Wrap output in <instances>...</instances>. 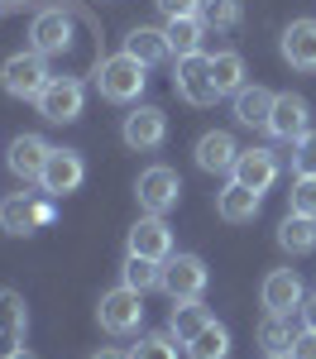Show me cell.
Returning <instances> with one entry per match:
<instances>
[{"label": "cell", "mask_w": 316, "mask_h": 359, "mask_svg": "<svg viewBox=\"0 0 316 359\" xmlns=\"http://www.w3.org/2000/svg\"><path fill=\"white\" fill-rule=\"evenodd\" d=\"M230 177L235 182H245V187H254L259 196L273 187V177H278V158L268 154V149H240V158L230 168Z\"/></svg>", "instance_id": "13"}, {"label": "cell", "mask_w": 316, "mask_h": 359, "mask_svg": "<svg viewBox=\"0 0 316 359\" xmlns=\"http://www.w3.org/2000/svg\"><path fill=\"white\" fill-rule=\"evenodd\" d=\"M168 53L177 57H192L201 53V34H206V25H201V15H182V20H168Z\"/></svg>", "instance_id": "24"}, {"label": "cell", "mask_w": 316, "mask_h": 359, "mask_svg": "<svg viewBox=\"0 0 316 359\" xmlns=\"http://www.w3.org/2000/svg\"><path fill=\"white\" fill-rule=\"evenodd\" d=\"M292 340H297V331L287 326V316H263L259 321V345H263V355H287L292 350Z\"/></svg>", "instance_id": "28"}, {"label": "cell", "mask_w": 316, "mask_h": 359, "mask_svg": "<svg viewBox=\"0 0 316 359\" xmlns=\"http://www.w3.org/2000/svg\"><path fill=\"white\" fill-rule=\"evenodd\" d=\"M125 53L135 57V62H144V67H153V62H163L168 57V34L163 29H130V39H125Z\"/></svg>", "instance_id": "23"}, {"label": "cell", "mask_w": 316, "mask_h": 359, "mask_svg": "<svg viewBox=\"0 0 316 359\" xmlns=\"http://www.w3.org/2000/svg\"><path fill=\"white\" fill-rule=\"evenodd\" d=\"M163 292L172 302H192L206 292V264L197 254H168L163 259Z\"/></svg>", "instance_id": "6"}, {"label": "cell", "mask_w": 316, "mask_h": 359, "mask_svg": "<svg viewBox=\"0 0 316 359\" xmlns=\"http://www.w3.org/2000/svg\"><path fill=\"white\" fill-rule=\"evenodd\" d=\"M130 359H177V350H172L168 335H149V340H139L130 350Z\"/></svg>", "instance_id": "33"}, {"label": "cell", "mask_w": 316, "mask_h": 359, "mask_svg": "<svg viewBox=\"0 0 316 359\" xmlns=\"http://www.w3.org/2000/svg\"><path fill=\"white\" fill-rule=\"evenodd\" d=\"M287 201H292V216H312L316 221V177H297Z\"/></svg>", "instance_id": "31"}, {"label": "cell", "mask_w": 316, "mask_h": 359, "mask_svg": "<svg viewBox=\"0 0 316 359\" xmlns=\"http://www.w3.org/2000/svg\"><path fill=\"white\" fill-rule=\"evenodd\" d=\"M302 326H307V331H316V297H307V302H302Z\"/></svg>", "instance_id": "36"}, {"label": "cell", "mask_w": 316, "mask_h": 359, "mask_svg": "<svg viewBox=\"0 0 316 359\" xmlns=\"http://www.w3.org/2000/svg\"><path fill=\"white\" fill-rule=\"evenodd\" d=\"M268 359H287V355H268Z\"/></svg>", "instance_id": "40"}, {"label": "cell", "mask_w": 316, "mask_h": 359, "mask_svg": "<svg viewBox=\"0 0 316 359\" xmlns=\"http://www.w3.org/2000/svg\"><path fill=\"white\" fill-rule=\"evenodd\" d=\"M125 287H135V292H153V287H163V264L158 259H144V254H125Z\"/></svg>", "instance_id": "25"}, {"label": "cell", "mask_w": 316, "mask_h": 359, "mask_svg": "<svg viewBox=\"0 0 316 359\" xmlns=\"http://www.w3.org/2000/svg\"><path fill=\"white\" fill-rule=\"evenodd\" d=\"M39 115L53 120V125H72L82 115V82L77 77H53L39 91Z\"/></svg>", "instance_id": "8"}, {"label": "cell", "mask_w": 316, "mask_h": 359, "mask_svg": "<svg viewBox=\"0 0 316 359\" xmlns=\"http://www.w3.org/2000/svg\"><path fill=\"white\" fill-rule=\"evenodd\" d=\"M307 101L302 96H292V91H283V96H273V115H268V135L273 139H287V144H297V139L307 135Z\"/></svg>", "instance_id": "12"}, {"label": "cell", "mask_w": 316, "mask_h": 359, "mask_svg": "<svg viewBox=\"0 0 316 359\" xmlns=\"http://www.w3.org/2000/svg\"><path fill=\"white\" fill-rule=\"evenodd\" d=\"M216 211H221V221L230 225H245L259 216V192L254 187H245V182H230L226 192L216 196Z\"/></svg>", "instance_id": "21"}, {"label": "cell", "mask_w": 316, "mask_h": 359, "mask_svg": "<svg viewBox=\"0 0 316 359\" xmlns=\"http://www.w3.org/2000/svg\"><path fill=\"white\" fill-rule=\"evenodd\" d=\"M211 82L221 96H235L240 86H245V57L240 53H216L211 57Z\"/></svg>", "instance_id": "27"}, {"label": "cell", "mask_w": 316, "mask_h": 359, "mask_svg": "<svg viewBox=\"0 0 316 359\" xmlns=\"http://www.w3.org/2000/svg\"><path fill=\"white\" fill-rule=\"evenodd\" d=\"M0 225H5V235H34L39 225H53V201L29 196V192L5 196L0 201Z\"/></svg>", "instance_id": "5"}, {"label": "cell", "mask_w": 316, "mask_h": 359, "mask_svg": "<svg viewBox=\"0 0 316 359\" xmlns=\"http://www.w3.org/2000/svg\"><path fill=\"white\" fill-rule=\"evenodd\" d=\"M0 5H5V0H0Z\"/></svg>", "instance_id": "41"}, {"label": "cell", "mask_w": 316, "mask_h": 359, "mask_svg": "<svg viewBox=\"0 0 316 359\" xmlns=\"http://www.w3.org/2000/svg\"><path fill=\"white\" fill-rule=\"evenodd\" d=\"M172 91L182 96V101H192V106H211L221 91H216V82H211V57H177V72H172Z\"/></svg>", "instance_id": "7"}, {"label": "cell", "mask_w": 316, "mask_h": 359, "mask_svg": "<svg viewBox=\"0 0 316 359\" xmlns=\"http://www.w3.org/2000/svg\"><path fill=\"white\" fill-rule=\"evenodd\" d=\"M96 321H101L111 335L139 331V321H144V292H135V287H111V292L101 297V306H96Z\"/></svg>", "instance_id": "4"}, {"label": "cell", "mask_w": 316, "mask_h": 359, "mask_svg": "<svg viewBox=\"0 0 316 359\" xmlns=\"http://www.w3.org/2000/svg\"><path fill=\"white\" fill-rule=\"evenodd\" d=\"M240 158V149H235V139L226 130H211V135L197 139V168L201 172H230Z\"/></svg>", "instance_id": "19"}, {"label": "cell", "mask_w": 316, "mask_h": 359, "mask_svg": "<svg viewBox=\"0 0 316 359\" xmlns=\"http://www.w3.org/2000/svg\"><path fill=\"white\" fill-rule=\"evenodd\" d=\"M91 359H130L125 350H101V355H91Z\"/></svg>", "instance_id": "37"}, {"label": "cell", "mask_w": 316, "mask_h": 359, "mask_svg": "<svg viewBox=\"0 0 316 359\" xmlns=\"http://www.w3.org/2000/svg\"><path fill=\"white\" fill-rule=\"evenodd\" d=\"M206 326H211V311L201 306V297H192V302H172L168 335L177 340V345H192V340H197Z\"/></svg>", "instance_id": "20"}, {"label": "cell", "mask_w": 316, "mask_h": 359, "mask_svg": "<svg viewBox=\"0 0 316 359\" xmlns=\"http://www.w3.org/2000/svg\"><path fill=\"white\" fill-rule=\"evenodd\" d=\"M283 57L302 72H316V20H292L283 29Z\"/></svg>", "instance_id": "18"}, {"label": "cell", "mask_w": 316, "mask_h": 359, "mask_svg": "<svg viewBox=\"0 0 316 359\" xmlns=\"http://www.w3.org/2000/svg\"><path fill=\"white\" fill-rule=\"evenodd\" d=\"M48 154H53V149H48L39 135H20L15 144H10V154H5V158H10V172H15V177L39 182V177H43V163H48Z\"/></svg>", "instance_id": "16"}, {"label": "cell", "mask_w": 316, "mask_h": 359, "mask_svg": "<svg viewBox=\"0 0 316 359\" xmlns=\"http://www.w3.org/2000/svg\"><path fill=\"white\" fill-rule=\"evenodd\" d=\"M25 326H29V311H25V297L20 292H0V359L15 355L20 340H25Z\"/></svg>", "instance_id": "17"}, {"label": "cell", "mask_w": 316, "mask_h": 359, "mask_svg": "<svg viewBox=\"0 0 316 359\" xmlns=\"http://www.w3.org/2000/svg\"><path fill=\"white\" fill-rule=\"evenodd\" d=\"M29 39H34V53H43V57L67 53V48H72V15H67L62 5L43 10V15L34 20V29H29Z\"/></svg>", "instance_id": "10"}, {"label": "cell", "mask_w": 316, "mask_h": 359, "mask_svg": "<svg viewBox=\"0 0 316 359\" xmlns=\"http://www.w3.org/2000/svg\"><path fill=\"white\" fill-rule=\"evenodd\" d=\"M130 254H144V259H168L172 254V230L163 216H144V221H135V230H130Z\"/></svg>", "instance_id": "15"}, {"label": "cell", "mask_w": 316, "mask_h": 359, "mask_svg": "<svg viewBox=\"0 0 316 359\" xmlns=\"http://www.w3.org/2000/svg\"><path fill=\"white\" fill-rule=\"evenodd\" d=\"M287 359H316V331H297V340H292Z\"/></svg>", "instance_id": "35"}, {"label": "cell", "mask_w": 316, "mask_h": 359, "mask_svg": "<svg viewBox=\"0 0 316 359\" xmlns=\"http://www.w3.org/2000/svg\"><path fill=\"white\" fill-rule=\"evenodd\" d=\"M82 177H86L82 154H77V149H53V154H48V163H43L39 187H43L48 196H67V192H77V187H82Z\"/></svg>", "instance_id": "9"}, {"label": "cell", "mask_w": 316, "mask_h": 359, "mask_svg": "<svg viewBox=\"0 0 316 359\" xmlns=\"http://www.w3.org/2000/svg\"><path fill=\"white\" fill-rule=\"evenodd\" d=\"M5 359H34V355H29V350H15V355H5Z\"/></svg>", "instance_id": "38"}, {"label": "cell", "mask_w": 316, "mask_h": 359, "mask_svg": "<svg viewBox=\"0 0 316 359\" xmlns=\"http://www.w3.org/2000/svg\"><path fill=\"white\" fill-rule=\"evenodd\" d=\"M268 115H273V91H263V86H240L235 91V120L240 125H249V130H268Z\"/></svg>", "instance_id": "22"}, {"label": "cell", "mask_w": 316, "mask_h": 359, "mask_svg": "<svg viewBox=\"0 0 316 359\" xmlns=\"http://www.w3.org/2000/svg\"><path fill=\"white\" fill-rule=\"evenodd\" d=\"M187 355H192V359H226V355H230L226 326H216V321H211V326H206V331H201L197 340L187 345Z\"/></svg>", "instance_id": "29"}, {"label": "cell", "mask_w": 316, "mask_h": 359, "mask_svg": "<svg viewBox=\"0 0 316 359\" xmlns=\"http://www.w3.org/2000/svg\"><path fill=\"white\" fill-rule=\"evenodd\" d=\"M120 135H125V144L130 149H158L163 144V135H168V120H163V111L158 106H135V111L125 115V125H120Z\"/></svg>", "instance_id": "11"}, {"label": "cell", "mask_w": 316, "mask_h": 359, "mask_svg": "<svg viewBox=\"0 0 316 359\" xmlns=\"http://www.w3.org/2000/svg\"><path fill=\"white\" fill-rule=\"evenodd\" d=\"M278 245H283L287 254H312L316 249V221L312 216H292V211H287V221L278 225Z\"/></svg>", "instance_id": "26"}, {"label": "cell", "mask_w": 316, "mask_h": 359, "mask_svg": "<svg viewBox=\"0 0 316 359\" xmlns=\"http://www.w3.org/2000/svg\"><path fill=\"white\" fill-rule=\"evenodd\" d=\"M197 15L206 29H235L240 25V0H201Z\"/></svg>", "instance_id": "30"}, {"label": "cell", "mask_w": 316, "mask_h": 359, "mask_svg": "<svg viewBox=\"0 0 316 359\" xmlns=\"http://www.w3.org/2000/svg\"><path fill=\"white\" fill-rule=\"evenodd\" d=\"M53 77H48V57L43 53H15V57H5V67H0V86L10 96H20V101H39V91Z\"/></svg>", "instance_id": "2"}, {"label": "cell", "mask_w": 316, "mask_h": 359, "mask_svg": "<svg viewBox=\"0 0 316 359\" xmlns=\"http://www.w3.org/2000/svg\"><path fill=\"white\" fill-rule=\"evenodd\" d=\"M259 297H263V306H268L273 316H287L292 306H302V302H307V297H302V278L292 273V269H273V273L263 278Z\"/></svg>", "instance_id": "14"}, {"label": "cell", "mask_w": 316, "mask_h": 359, "mask_svg": "<svg viewBox=\"0 0 316 359\" xmlns=\"http://www.w3.org/2000/svg\"><path fill=\"white\" fill-rule=\"evenodd\" d=\"M292 172L297 177H316V130L297 139V149H292Z\"/></svg>", "instance_id": "32"}, {"label": "cell", "mask_w": 316, "mask_h": 359, "mask_svg": "<svg viewBox=\"0 0 316 359\" xmlns=\"http://www.w3.org/2000/svg\"><path fill=\"white\" fill-rule=\"evenodd\" d=\"M153 5H158L168 20H182V15H197L201 10V0H153Z\"/></svg>", "instance_id": "34"}, {"label": "cell", "mask_w": 316, "mask_h": 359, "mask_svg": "<svg viewBox=\"0 0 316 359\" xmlns=\"http://www.w3.org/2000/svg\"><path fill=\"white\" fill-rule=\"evenodd\" d=\"M5 5H25V0H5Z\"/></svg>", "instance_id": "39"}, {"label": "cell", "mask_w": 316, "mask_h": 359, "mask_svg": "<svg viewBox=\"0 0 316 359\" xmlns=\"http://www.w3.org/2000/svg\"><path fill=\"white\" fill-rule=\"evenodd\" d=\"M135 196H139L144 216H168L172 206H177V196H182V182H177V172L172 168H144L139 182H135Z\"/></svg>", "instance_id": "3"}, {"label": "cell", "mask_w": 316, "mask_h": 359, "mask_svg": "<svg viewBox=\"0 0 316 359\" xmlns=\"http://www.w3.org/2000/svg\"><path fill=\"white\" fill-rule=\"evenodd\" d=\"M144 82H149L144 77V62H135L130 53H115L96 67V86H101L106 101H139Z\"/></svg>", "instance_id": "1"}]
</instances>
